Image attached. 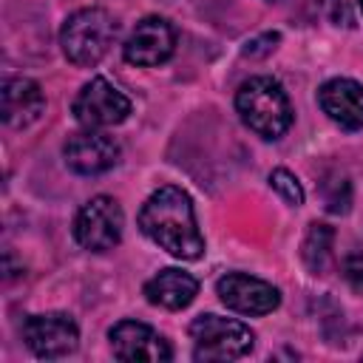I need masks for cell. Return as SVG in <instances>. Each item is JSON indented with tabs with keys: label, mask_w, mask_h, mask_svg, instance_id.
Here are the masks:
<instances>
[{
	"label": "cell",
	"mask_w": 363,
	"mask_h": 363,
	"mask_svg": "<svg viewBox=\"0 0 363 363\" xmlns=\"http://www.w3.org/2000/svg\"><path fill=\"white\" fill-rule=\"evenodd\" d=\"M139 227H142V233L153 244H159L162 250H167L176 258L196 261L204 252V238H201L199 224H196L193 201L176 184L159 187L142 204V210H139Z\"/></svg>",
	"instance_id": "obj_1"
},
{
	"label": "cell",
	"mask_w": 363,
	"mask_h": 363,
	"mask_svg": "<svg viewBox=\"0 0 363 363\" xmlns=\"http://www.w3.org/2000/svg\"><path fill=\"white\" fill-rule=\"evenodd\" d=\"M235 108L250 130L264 139H278L292 125V105L286 91L272 77H250L235 94Z\"/></svg>",
	"instance_id": "obj_2"
},
{
	"label": "cell",
	"mask_w": 363,
	"mask_h": 363,
	"mask_svg": "<svg viewBox=\"0 0 363 363\" xmlns=\"http://www.w3.org/2000/svg\"><path fill=\"white\" fill-rule=\"evenodd\" d=\"M113 37H116V20H113V14L105 11V9H99V6H91V9L74 11L62 23L60 45H62V54L74 65L91 68V65H96L108 54Z\"/></svg>",
	"instance_id": "obj_3"
},
{
	"label": "cell",
	"mask_w": 363,
	"mask_h": 363,
	"mask_svg": "<svg viewBox=\"0 0 363 363\" xmlns=\"http://www.w3.org/2000/svg\"><path fill=\"white\" fill-rule=\"evenodd\" d=\"M190 335L196 340V360H233L252 349L255 335L247 323L221 318V315H199L190 323Z\"/></svg>",
	"instance_id": "obj_4"
},
{
	"label": "cell",
	"mask_w": 363,
	"mask_h": 363,
	"mask_svg": "<svg viewBox=\"0 0 363 363\" xmlns=\"http://www.w3.org/2000/svg\"><path fill=\"white\" fill-rule=\"evenodd\" d=\"M122 207L111 196H94L74 218V238L91 252H105L122 238Z\"/></svg>",
	"instance_id": "obj_5"
},
{
	"label": "cell",
	"mask_w": 363,
	"mask_h": 363,
	"mask_svg": "<svg viewBox=\"0 0 363 363\" xmlns=\"http://www.w3.org/2000/svg\"><path fill=\"white\" fill-rule=\"evenodd\" d=\"M77 122L82 128H108V125H119L122 119H128L130 113V99L113 88L108 79L102 77H94L91 82L82 85V91L74 96V105H71Z\"/></svg>",
	"instance_id": "obj_6"
},
{
	"label": "cell",
	"mask_w": 363,
	"mask_h": 363,
	"mask_svg": "<svg viewBox=\"0 0 363 363\" xmlns=\"http://www.w3.org/2000/svg\"><path fill=\"white\" fill-rule=\"evenodd\" d=\"M23 340L26 346L45 360L65 357L79 343V329L71 315L65 312H45V315H28L23 320Z\"/></svg>",
	"instance_id": "obj_7"
},
{
	"label": "cell",
	"mask_w": 363,
	"mask_h": 363,
	"mask_svg": "<svg viewBox=\"0 0 363 363\" xmlns=\"http://www.w3.org/2000/svg\"><path fill=\"white\" fill-rule=\"evenodd\" d=\"M216 292L224 306H230L241 315H267V312L278 309V303H281V292L272 284L244 275V272H227L224 278H218Z\"/></svg>",
	"instance_id": "obj_8"
},
{
	"label": "cell",
	"mask_w": 363,
	"mask_h": 363,
	"mask_svg": "<svg viewBox=\"0 0 363 363\" xmlns=\"http://www.w3.org/2000/svg\"><path fill=\"white\" fill-rule=\"evenodd\" d=\"M176 51V28L164 17H145L136 23L125 43V60L130 65H159L170 60Z\"/></svg>",
	"instance_id": "obj_9"
},
{
	"label": "cell",
	"mask_w": 363,
	"mask_h": 363,
	"mask_svg": "<svg viewBox=\"0 0 363 363\" xmlns=\"http://www.w3.org/2000/svg\"><path fill=\"white\" fill-rule=\"evenodd\" d=\"M62 153H65V164L74 173H82V176L105 173L119 162V145L111 136L96 133L91 128L82 130V133L68 136Z\"/></svg>",
	"instance_id": "obj_10"
},
{
	"label": "cell",
	"mask_w": 363,
	"mask_h": 363,
	"mask_svg": "<svg viewBox=\"0 0 363 363\" xmlns=\"http://www.w3.org/2000/svg\"><path fill=\"white\" fill-rule=\"evenodd\" d=\"M111 349H113V354L119 360H128V363H136V360H145V363L170 360L167 340L159 332H153L147 323H139V320H119L111 329Z\"/></svg>",
	"instance_id": "obj_11"
},
{
	"label": "cell",
	"mask_w": 363,
	"mask_h": 363,
	"mask_svg": "<svg viewBox=\"0 0 363 363\" xmlns=\"http://www.w3.org/2000/svg\"><path fill=\"white\" fill-rule=\"evenodd\" d=\"M323 113L337 122L346 130H360L363 128V85L346 77L329 79L318 91Z\"/></svg>",
	"instance_id": "obj_12"
},
{
	"label": "cell",
	"mask_w": 363,
	"mask_h": 363,
	"mask_svg": "<svg viewBox=\"0 0 363 363\" xmlns=\"http://www.w3.org/2000/svg\"><path fill=\"white\" fill-rule=\"evenodd\" d=\"M45 111L40 85L28 77H9L3 82V122L9 128H28Z\"/></svg>",
	"instance_id": "obj_13"
},
{
	"label": "cell",
	"mask_w": 363,
	"mask_h": 363,
	"mask_svg": "<svg viewBox=\"0 0 363 363\" xmlns=\"http://www.w3.org/2000/svg\"><path fill=\"white\" fill-rule=\"evenodd\" d=\"M199 292V281L184 272V269H162L159 275H153L147 284H145V298L153 303V306H164V309H184L193 303Z\"/></svg>",
	"instance_id": "obj_14"
},
{
	"label": "cell",
	"mask_w": 363,
	"mask_h": 363,
	"mask_svg": "<svg viewBox=\"0 0 363 363\" xmlns=\"http://www.w3.org/2000/svg\"><path fill=\"white\" fill-rule=\"evenodd\" d=\"M332 241H335V230L329 224H309L306 230V238L301 244V255H303V264L318 275L329 267V258H332Z\"/></svg>",
	"instance_id": "obj_15"
},
{
	"label": "cell",
	"mask_w": 363,
	"mask_h": 363,
	"mask_svg": "<svg viewBox=\"0 0 363 363\" xmlns=\"http://www.w3.org/2000/svg\"><path fill=\"white\" fill-rule=\"evenodd\" d=\"M323 204L329 213H346L349 204H352V187L343 176H329L323 182Z\"/></svg>",
	"instance_id": "obj_16"
},
{
	"label": "cell",
	"mask_w": 363,
	"mask_h": 363,
	"mask_svg": "<svg viewBox=\"0 0 363 363\" xmlns=\"http://www.w3.org/2000/svg\"><path fill=\"white\" fill-rule=\"evenodd\" d=\"M269 184H272V190H275L286 204H292V207L303 204V190H301L298 179H295L289 170H284V167L272 170V173H269Z\"/></svg>",
	"instance_id": "obj_17"
},
{
	"label": "cell",
	"mask_w": 363,
	"mask_h": 363,
	"mask_svg": "<svg viewBox=\"0 0 363 363\" xmlns=\"http://www.w3.org/2000/svg\"><path fill=\"white\" fill-rule=\"evenodd\" d=\"M343 275H346L349 286L363 295V252H352V255L343 261Z\"/></svg>",
	"instance_id": "obj_18"
},
{
	"label": "cell",
	"mask_w": 363,
	"mask_h": 363,
	"mask_svg": "<svg viewBox=\"0 0 363 363\" xmlns=\"http://www.w3.org/2000/svg\"><path fill=\"white\" fill-rule=\"evenodd\" d=\"M281 40V34L278 31H267V34H261V37H255V40H250L244 48H241V54L244 57H264V54H269L272 48H275V43Z\"/></svg>",
	"instance_id": "obj_19"
},
{
	"label": "cell",
	"mask_w": 363,
	"mask_h": 363,
	"mask_svg": "<svg viewBox=\"0 0 363 363\" xmlns=\"http://www.w3.org/2000/svg\"><path fill=\"white\" fill-rule=\"evenodd\" d=\"M318 3L323 6V11H326L332 20H340L337 11H346V3H343V0H318Z\"/></svg>",
	"instance_id": "obj_20"
},
{
	"label": "cell",
	"mask_w": 363,
	"mask_h": 363,
	"mask_svg": "<svg viewBox=\"0 0 363 363\" xmlns=\"http://www.w3.org/2000/svg\"><path fill=\"white\" fill-rule=\"evenodd\" d=\"M360 9H363V0H360Z\"/></svg>",
	"instance_id": "obj_21"
}]
</instances>
